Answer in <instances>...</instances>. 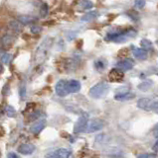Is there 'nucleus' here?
<instances>
[{"label": "nucleus", "instance_id": "obj_1", "mask_svg": "<svg viewBox=\"0 0 158 158\" xmlns=\"http://www.w3.org/2000/svg\"><path fill=\"white\" fill-rule=\"evenodd\" d=\"M110 90V86H108V84L106 83V82H100L96 84L95 86H93L91 89H90V96L92 98H95V99H100V98H102L106 95V93Z\"/></svg>", "mask_w": 158, "mask_h": 158}, {"label": "nucleus", "instance_id": "obj_2", "mask_svg": "<svg viewBox=\"0 0 158 158\" xmlns=\"http://www.w3.org/2000/svg\"><path fill=\"white\" fill-rule=\"evenodd\" d=\"M136 35V32L134 30H129V31L123 32V33H115V34H110L106 36V40L108 41H112V42H116V43H121V42H125L128 39L131 37H134Z\"/></svg>", "mask_w": 158, "mask_h": 158}, {"label": "nucleus", "instance_id": "obj_3", "mask_svg": "<svg viewBox=\"0 0 158 158\" xmlns=\"http://www.w3.org/2000/svg\"><path fill=\"white\" fill-rule=\"evenodd\" d=\"M51 40H44L43 43L39 46L38 49L36 51V53H35V61L37 63H40L42 62L44 59H45L46 56H47V52H48V49L51 46Z\"/></svg>", "mask_w": 158, "mask_h": 158}, {"label": "nucleus", "instance_id": "obj_4", "mask_svg": "<svg viewBox=\"0 0 158 158\" xmlns=\"http://www.w3.org/2000/svg\"><path fill=\"white\" fill-rule=\"evenodd\" d=\"M88 115L87 113H84L79 118L78 122L76 123L75 127H74V132L75 133H80L86 131L88 127Z\"/></svg>", "mask_w": 158, "mask_h": 158}, {"label": "nucleus", "instance_id": "obj_5", "mask_svg": "<svg viewBox=\"0 0 158 158\" xmlns=\"http://www.w3.org/2000/svg\"><path fill=\"white\" fill-rule=\"evenodd\" d=\"M103 127V122L100 118H95L90 122V123H88V132H96L101 131Z\"/></svg>", "mask_w": 158, "mask_h": 158}, {"label": "nucleus", "instance_id": "obj_6", "mask_svg": "<svg viewBox=\"0 0 158 158\" xmlns=\"http://www.w3.org/2000/svg\"><path fill=\"white\" fill-rule=\"evenodd\" d=\"M133 66H134V61L132 60L130 58H126L124 60H121V61H118L116 63V68L123 71H127L131 69Z\"/></svg>", "mask_w": 158, "mask_h": 158}, {"label": "nucleus", "instance_id": "obj_7", "mask_svg": "<svg viewBox=\"0 0 158 158\" xmlns=\"http://www.w3.org/2000/svg\"><path fill=\"white\" fill-rule=\"evenodd\" d=\"M56 94L60 97H65L67 96L69 92L67 90V81L65 80H60L56 84Z\"/></svg>", "mask_w": 158, "mask_h": 158}, {"label": "nucleus", "instance_id": "obj_8", "mask_svg": "<svg viewBox=\"0 0 158 158\" xmlns=\"http://www.w3.org/2000/svg\"><path fill=\"white\" fill-rule=\"evenodd\" d=\"M71 155V151L66 148H60V149H57L56 151L51 152L49 154L48 158H69Z\"/></svg>", "mask_w": 158, "mask_h": 158}, {"label": "nucleus", "instance_id": "obj_9", "mask_svg": "<svg viewBox=\"0 0 158 158\" xmlns=\"http://www.w3.org/2000/svg\"><path fill=\"white\" fill-rule=\"evenodd\" d=\"M108 77H110L111 81L112 82H120L122 81L123 77H124V74L121 70L117 68H113L111 70V72L108 73Z\"/></svg>", "mask_w": 158, "mask_h": 158}, {"label": "nucleus", "instance_id": "obj_10", "mask_svg": "<svg viewBox=\"0 0 158 158\" xmlns=\"http://www.w3.org/2000/svg\"><path fill=\"white\" fill-rule=\"evenodd\" d=\"M152 100L149 98H141L138 100L137 102V107L141 109V110L144 111H151V107H152Z\"/></svg>", "mask_w": 158, "mask_h": 158}, {"label": "nucleus", "instance_id": "obj_11", "mask_svg": "<svg viewBox=\"0 0 158 158\" xmlns=\"http://www.w3.org/2000/svg\"><path fill=\"white\" fill-rule=\"evenodd\" d=\"M81 89V83L78 80L67 81V90L69 93H77Z\"/></svg>", "mask_w": 158, "mask_h": 158}, {"label": "nucleus", "instance_id": "obj_12", "mask_svg": "<svg viewBox=\"0 0 158 158\" xmlns=\"http://www.w3.org/2000/svg\"><path fill=\"white\" fill-rule=\"evenodd\" d=\"M133 98H135V94L132 92H122V93H118L115 96V99L116 101H128V100H132Z\"/></svg>", "mask_w": 158, "mask_h": 158}, {"label": "nucleus", "instance_id": "obj_13", "mask_svg": "<svg viewBox=\"0 0 158 158\" xmlns=\"http://www.w3.org/2000/svg\"><path fill=\"white\" fill-rule=\"evenodd\" d=\"M35 150V146L32 144H29V143H25V144H21L18 148V151L24 155H29L32 154Z\"/></svg>", "mask_w": 158, "mask_h": 158}, {"label": "nucleus", "instance_id": "obj_14", "mask_svg": "<svg viewBox=\"0 0 158 158\" xmlns=\"http://www.w3.org/2000/svg\"><path fill=\"white\" fill-rule=\"evenodd\" d=\"M45 126H46V121L45 120L38 121L31 127L30 131H31L32 133H34V135H38L39 132H41L43 131V128L45 127Z\"/></svg>", "mask_w": 158, "mask_h": 158}, {"label": "nucleus", "instance_id": "obj_15", "mask_svg": "<svg viewBox=\"0 0 158 158\" xmlns=\"http://www.w3.org/2000/svg\"><path fill=\"white\" fill-rule=\"evenodd\" d=\"M36 18L33 17V16H30V15H21V16H19L17 18V21L20 23L21 25H28V24H31V23H34L36 21Z\"/></svg>", "mask_w": 158, "mask_h": 158}, {"label": "nucleus", "instance_id": "obj_16", "mask_svg": "<svg viewBox=\"0 0 158 158\" xmlns=\"http://www.w3.org/2000/svg\"><path fill=\"white\" fill-rule=\"evenodd\" d=\"M133 56L135 58H137L138 60H144L147 58V52L144 51L143 48H134L133 49Z\"/></svg>", "mask_w": 158, "mask_h": 158}, {"label": "nucleus", "instance_id": "obj_17", "mask_svg": "<svg viewBox=\"0 0 158 158\" xmlns=\"http://www.w3.org/2000/svg\"><path fill=\"white\" fill-rule=\"evenodd\" d=\"M153 85V81L150 80V79H148V80H145V81H143L141 82L139 85H138V89L143 92H145V91H148L149 89L152 87Z\"/></svg>", "mask_w": 158, "mask_h": 158}, {"label": "nucleus", "instance_id": "obj_18", "mask_svg": "<svg viewBox=\"0 0 158 158\" xmlns=\"http://www.w3.org/2000/svg\"><path fill=\"white\" fill-rule=\"evenodd\" d=\"M14 40H15V39H14V37L11 36V35H5V36H3L2 39H1V44H3L4 47L8 48L13 44Z\"/></svg>", "mask_w": 158, "mask_h": 158}, {"label": "nucleus", "instance_id": "obj_19", "mask_svg": "<svg viewBox=\"0 0 158 158\" xmlns=\"http://www.w3.org/2000/svg\"><path fill=\"white\" fill-rule=\"evenodd\" d=\"M9 26H10V28L13 30V31L18 32V33L21 32V30H22V25L18 21H11L10 24H9Z\"/></svg>", "mask_w": 158, "mask_h": 158}, {"label": "nucleus", "instance_id": "obj_20", "mask_svg": "<svg viewBox=\"0 0 158 158\" xmlns=\"http://www.w3.org/2000/svg\"><path fill=\"white\" fill-rule=\"evenodd\" d=\"M141 46L143 47V48H144V51L145 49H151L152 48L151 42L148 41V40H145V39H143L141 41Z\"/></svg>", "mask_w": 158, "mask_h": 158}, {"label": "nucleus", "instance_id": "obj_21", "mask_svg": "<svg viewBox=\"0 0 158 158\" xmlns=\"http://www.w3.org/2000/svg\"><path fill=\"white\" fill-rule=\"evenodd\" d=\"M97 12H90V13L86 14L85 16L82 18V20H85V21H88V20H92L93 18H96L97 17Z\"/></svg>", "mask_w": 158, "mask_h": 158}, {"label": "nucleus", "instance_id": "obj_22", "mask_svg": "<svg viewBox=\"0 0 158 158\" xmlns=\"http://www.w3.org/2000/svg\"><path fill=\"white\" fill-rule=\"evenodd\" d=\"M80 4L83 9H91L93 7V2L91 1H82Z\"/></svg>", "mask_w": 158, "mask_h": 158}, {"label": "nucleus", "instance_id": "obj_23", "mask_svg": "<svg viewBox=\"0 0 158 158\" xmlns=\"http://www.w3.org/2000/svg\"><path fill=\"white\" fill-rule=\"evenodd\" d=\"M6 112H7V115L9 117H14V116H15V114H16L15 110H14V108L11 107V106H8L6 108Z\"/></svg>", "mask_w": 158, "mask_h": 158}, {"label": "nucleus", "instance_id": "obj_24", "mask_svg": "<svg viewBox=\"0 0 158 158\" xmlns=\"http://www.w3.org/2000/svg\"><path fill=\"white\" fill-rule=\"evenodd\" d=\"M134 4H135V7H137L138 9H142L145 6L146 2L144 1V0H137V1L134 2Z\"/></svg>", "mask_w": 158, "mask_h": 158}, {"label": "nucleus", "instance_id": "obj_25", "mask_svg": "<svg viewBox=\"0 0 158 158\" xmlns=\"http://www.w3.org/2000/svg\"><path fill=\"white\" fill-rule=\"evenodd\" d=\"M42 31V28L40 26H33L31 28V32L33 34H38V33H40Z\"/></svg>", "mask_w": 158, "mask_h": 158}, {"label": "nucleus", "instance_id": "obj_26", "mask_svg": "<svg viewBox=\"0 0 158 158\" xmlns=\"http://www.w3.org/2000/svg\"><path fill=\"white\" fill-rule=\"evenodd\" d=\"M47 14H48V7H47V5L45 4L41 8V16L42 17H45V16H47Z\"/></svg>", "mask_w": 158, "mask_h": 158}, {"label": "nucleus", "instance_id": "obj_27", "mask_svg": "<svg viewBox=\"0 0 158 158\" xmlns=\"http://www.w3.org/2000/svg\"><path fill=\"white\" fill-rule=\"evenodd\" d=\"M9 60H10V54H9V53H5L1 58V61L4 62V63H8Z\"/></svg>", "mask_w": 158, "mask_h": 158}, {"label": "nucleus", "instance_id": "obj_28", "mask_svg": "<svg viewBox=\"0 0 158 158\" xmlns=\"http://www.w3.org/2000/svg\"><path fill=\"white\" fill-rule=\"evenodd\" d=\"M151 110H152L153 112H154V113L158 114V102H155V103H153V104H152Z\"/></svg>", "mask_w": 158, "mask_h": 158}, {"label": "nucleus", "instance_id": "obj_29", "mask_svg": "<svg viewBox=\"0 0 158 158\" xmlns=\"http://www.w3.org/2000/svg\"><path fill=\"white\" fill-rule=\"evenodd\" d=\"M137 158H155L154 154H140Z\"/></svg>", "mask_w": 158, "mask_h": 158}, {"label": "nucleus", "instance_id": "obj_30", "mask_svg": "<svg viewBox=\"0 0 158 158\" xmlns=\"http://www.w3.org/2000/svg\"><path fill=\"white\" fill-rule=\"evenodd\" d=\"M153 135H154L155 137H158V123L155 126L154 130H153Z\"/></svg>", "mask_w": 158, "mask_h": 158}, {"label": "nucleus", "instance_id": "obj_31", "mask_svg": "<svg viewBox=\"0 0 158 158\" xmlns=\"http://www.w3.org/2000/svg\"><path fill=\"white\" fill-rule=\"evenodd\" d=\"M8 158H19L18 155L16 154V153H14V152H10L8 154Z\"/></svg>", "mask_w": 158, "mask_h": 158}, {"label": "nucleus", "instance_id": "obj_32", "mask_svg": "<svg viewBox=\"0 0 158 158\" xmlns=\"http://www.w3.org/2000/svg\"><path fill=\"white\" fill-rule=\"evenodd\" d=\"M152 149L154 150V151H158V140L155 142V144L153 145V147H152Z\"/></svg>", "mask_w": 158, "mask_h": 158}, {"label": "nucleus", "instance_id": "obj_33", "mask_svg": "<svg viewBox=\"0 0 158 158\" xmlns=\"http://www.w3.org/2000/svg\"><path fill=\"white\" fill-rule=\"evenodd\" d=\"M2 71H3V67H2L1 64H0V73H1Z\"/></svg>", "mask_w": 158, "mask_h": 158}]
</instances>
